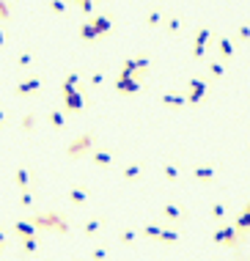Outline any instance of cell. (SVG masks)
<instances>
[{
  "mask_svg": "<svg viewBox=\"0 0 250 261\" xmlns=\"http://www.w3.org/2000/svg\"><path fill=\"white\" fill-rule=\"evenodd\" d=\"M77 3H80V6L85 8V11H91V0H77Z\"/></svg>",
  "mask_w": 250,
  "mask_h": 261,
  "instance_id": "obj_9",
  "label": "cell"
},
{
  "mask_svg": "<svg viewBox=\"0 0 250 261\" xmlns=\"http://www.w3.org/2000/svg\"><path fill=\"white\" fill-rule=\"evenodd\" d=\"M157 22H160V14L154 11V14H151V17H149V25H157Z\"/></svg>",
  "mask_w": 250,
  "mask_h": 261,
  "instance_id": "obj_8",
  "label": "cell"
},
{
  "mask_svg": "<svg viewBox=\"0 0 250 261\" xmlns=\"http://www.w3.org/2000/svg\"><path fill=\"white\" fill-rule=\"evenodd\" d=\"M220 47H223V55H231V42H223Z\"/></svg>",
  "mask_w": 250,
  "mask_h": 261,
  "instance_id": "obj_7",
  "label": "cell"
},
{
  "mask_svg": "<svg viewBox=\"0 0 250 261\" xmlns=\"http://www.w3.org/2000/svg\"><path fill=\"white\" fill-rule=\"evenodd\" d=\"M206 39H209V33H206V30H201V33H198V39H195V55L203 53V44H206Z\"/></svg>",
  "mask_w": 250,
  "mask_h": 261,
  "instance_id": "obj_2",
  "label": "cell"
},
{
  "mask_svg": "<svg viewBox=\"0 0 250 261\" xmlns=\"http://www.w3.org/2000/svg\"><path fill=\"white\" fill-rule=\"evenodd\" d=\"M91 25L96 28V33H102V30H107V28H110V19H107V17H99L96 22H91Z\"/></svg>",
  "mask_w": 250,
  "mask_h": 261,
  "instance_id": "obj_3",
  "label": "cell"
},
{
  "mask_svg": "<svg viewBox=\"0 0 250 261\" xmlns=\"http://www.w3.org/2000/svg\"><path fill=\"white\" fill-rule=\"evenodd\" d=\"M50 6H53L55 11H66V3H63V0H53V3H50Z\"/></svg>",
  "mask_w": 250,
  "mask_h": 261,
  "instance_id": "obj_5",
  "label": "cell"
},
{
  "mask_svg": "<svg viewBox=\"0 0 250 261\" xmlns=\"http://www.w3.org/2000/svg\"><path fill=\"white\" fill-rule=\"evenodd\" d=\"M80 33H83V39H94V36H96V28H94V25H83V30H80Z\"/></svg>",
  "mask_w": 250,
  "mask_h": 261,
  "instance_id": "obj_4",
  "label": "cell"
},
{
  "mask_svg": "<svg viewBox=\"0 0 250 261\" xmlns=\"http://www.w3.org/2000/svg\"><path fill=\"white\" fill-rule=\"evenodd\" d=\"M36 88H39V80H28V83H22L17 91H19V94H33Z\"/></svg>",
  "mask_w": 250,
  "mask_h": 261,
  "instance_id": "obj_1",
  "label": "cell"
},
{
  "mask_svg": "<svg viewBox=\"0 0 250 261\" xmlns=\"http://www.w3.org/2000/svg\"><path fill=\"white\" fill-rule=\"evenodd\" d=\"M3 42H6V33H3V30H0V47H3Z\"/></svg>",
  "mask_w": 250,
  "mask_h": 261,
  "instance_id": "obj_10",
  "label": "cell"
},
{
  "mask_svg": "<svg viewBox=\"0 0 250 261\" xmlns=\"http://www.w3.org/2000/svg\"><path fill=\"white\" fill-rule=\"evenodd\" d=\"M0 242H3V237H0Z\"/></svg>",
  "mask_w": 250,
  "mask_h": 261,
  "instance_id": "obj_11",
  "label": "cell"
},
{
  "mask_svg": "<svg viewBox=\"0 0 250 261\" xmlns=\"http://www.w3.org/2000/svg\"><path fill=\"white\" fill-rule=\"evenodd\" d=\"M8 17V6H6V0H0V19H6Z\"/></svg>",
  "mask_w": 250,
  "mask_h": 261,
  "instance_id": "obj_6",
  "label": "cell"
}]
</instances>
